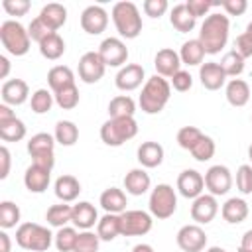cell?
<instances>
[{
  "label": "cell",
  "instance_id": "1",
  "mask_svg": "<svg viewBox=\"0 0 252 252\" xmlns=\"http://www.w3.org/2000/svg\"><path fill=\"white\" fill-rule=\"evenodd\" d=\"M228 32H230V22L228 16L220 14V12H213L205 18V22L201 24L199 30V41L205 49V53L209 55H217L220 53V49L226 45L228 41Z\"/></svg>",
  "mask_w": 252,
  "mask_h": 252
},
{
  "label": "cell",
  "instance_id": "2",
  "mask_svg": "<svg viewBox=\"0 0 252 252\" xmlns=\"http://www.w3.org/2000/svg\"><path fill=\"white\" fill-rule=\"evenodd\" d=\"M169 96H171L169 81L159 75H154V77L146 79L140 98H138V104L146 114H159L165 108V104L169 102Z\"/></svg>",
  "mask_w": 252,
  "mask_h": 252
},
{
  "label": "cell",
  "instance_id": "3",
  "mask_svg": "<svg viewBox=\"0 0 252 252\" xmlns=\"http://www.w3.org/2000/svg\"><path fill=\"white\" fill-rule=\"evenodd\" d=\"M112 22L120 37L134 39L142 33V16L134 2H116L112 6Z\"/></svg>",
  "mask_w": 252,
  "mask_h": 252
},
{
  "label": "cell",
  "instance_id": "4",
  "mask_svg": "<svg viewBox=\"0 0 252 252\" xmlns=\"http://www.w3.org/2000/svg\"><path fill=\"white\" fill-rule=\"evenodd\" d=\"M55 234L47 226H41L37 222H22L16 230V242L20 248L30 252H45L53 244Z\"/></svg>",
  "mask_w": 252,
  "mask_h": 252
},
{
  "label": "cell",
  "instance_id": "5",
  "mask_svg": "<svg viewBox=\"0 0 252 252\" xmlns=\"http://www.w3.org/2000/svg\"><path fill=\"white\" fill-rule=\"evenodd\" d=\"M0 41L2 47L16 57H22L30 51L32 45V37L28 33V28H24L20 22L16 20H6L0 24Z\"/></svg>",
  "mask_w": 252,
  "mask_h": 252
},
{
  "label": "cell",
  "instance_id": "6",
  "mask_svg": "<svg viewBox=\"0 0 252 252\" xmlns=\"http://www.w3.org/2000/svg\"><path fill=\"white\" fill-rule=\"evenodd\" d=\"M138 134V122L134 120V116H126V118H108L102 126H100V140L110 146V148H118L124 142L132 140Z\"/></svg>",
  "mask_w": 252,
  "mask_h": 252
},
{
  "label": "cell",
  "instance_id": "7",
  "mask_svg": "<svg viewBox=\"0 0 252 252\" xmlns=\"http://www.w3.org/2000/svg\"><path fill=\"white\" fill-rule=\"evenodd\" d=\"M150 215L163 220L169 219L177 211V195L175 189L167 183H158L150 193Z\"/></svg>",
  "mask_w": 252,
  "mask_h": 252
},
{
  "label": "cell",
  "instance_id": "8",
  "mask_svg": "<svg viewBox=\"0 0 252 252\" xmlns=\"http://www.w3.org/2000/svg\"><path fill=\"white\" fill-rule=\"evenodd\" d=\"M152 215L146 211H124L120 213V234L122 236H144L152 230Z\"/></svg>",
  "mask_w": 252,
  "mask_h": 252
},
{
  "label": "cell",
  "instance_id": "9",
  "mask_svg": "<svg viewBox=\"0 0 252 252\" xmlns=\"http://www.w3.org/2000/svg\"><path fill=\"white\" fill-rule=\"evenodd\" d=\"M98 55L106 67H124L128 61V47L120 37H106L98 45Z\"/></svg>",
  "mask_w": 252,
  "mask_h": 252
},
{
  "label": "cell",
  "instance_id": "10",
  "mask_svg": "<svg viewBox=\"0 0 252 252\" xmlns=\"http://www.w3.org/2000/svg\"><path fill=\"white\" fill-rule=\"evenodd\" d=\"M106 65L100 59L98 51H87L79 59V79L87 85H94L104 77Z\"/></svg>",
  "mask_w": 252,
  "mask_h": 252
},
{
  "label": "cell",
  "instance_id": "11",
  "mask_svg": "<svg viewBox=\"0 0 252 252\" xmlns=\"http://www.w3.org/2000/svg\"><path fill=\"white\" fill-rule=\"evenodd\" d=\"M177 246L183 252H203L207 248V234L201 224H185L177 230Z\"/></svg>",
  "mask_w": 252,
  "mask_h": 252
},
{
  "label": "cell",
  "instance_id": "12",
  "mask_svg": "<svg viewBox=\"0 0 252 252\" xmlns=\"http://www.w3.org/2000/svg\"><path fill=\"white\" fill-rule=\"evenodd\" d=\"M205 187L209 189L211 195L219 197V195H226L232 187V175H230V169L226 165H211L207 171H205Z\"/></svg>",
  "mask_w": 252,
  "mask_h": 252
},
{
  "label": "cell",
  "instance_id": "13",
  "mask_svg": "<svg viewBox=\"0 0 252 252\" xmlns=\"http://www.w3.org/2000/svg\"><path fill=\"white\" fill-rule=\"evenodd\" d=\"M106 26H108V12L102 6L93 4L83 10V14H81L83 32H87L89 35H98L106 30Z\"/></svg>",
  "mask_w": 252,
  "mask_h": 252
},
{
  "label": "cell",
  "instance_id": "14",
  "mask_svg": "<svg viewBox=\"0 0 252 252\" xmlns=\"http://www.w3.org/2000/svg\"><path fill=\"white\" fill-rule=\"evenodd\" d=\"M219 213V203L217 197L211 193H203L197 199H193L191 205V219L195 220V224H209Z\"/></svg>",
  "mask_w": 252,
  "mask_h": 252
},
{
  "label": "cell",
  "instance_id": "15",
  "mask_svg": "<svg viewBox=\"0 0 252 252\" xmlns=\"http://www.w3.org/2000/svg\"><path fill=\"white\" fill-rule=\"evenodd\" d=\"M205 189V177L197 169H183L177 177V191L185 199H197L203 195Z\"/></svg>",
  "mask_w": 252,
  "mask_h": 252
},
{
  "label": "cell",
  "instance_id": "16",
  "mask_svg": "<svg viewBox=\"0 0 252 252\" xmlns=\"http://www.w3.org/2000/svg\"><path fill=\"white\" fill-rule=\"evenodd\" d=\"M181 59H179V53L173 51L171 47H163L156 53L154 57V67H156V75L159 77H173L177 71H181Z\"/></svg>",
  "mask_w": 252,
  "mask_h": 252
},
{
  "label": "cell",
  "instance_id": "17",
  "mask_svg": "<svg viewBox=\"0 0 252 252\" xmlns=\"http://www.w3.org/2000/svg\"><path fill=\"white\" fill-rule=\"evenodd\" d=\"M0 94H2L4 104L20 106L30 98V87L24 79H10V81H4V85L0 89Z\"/></svg>",
  "mask_w": 252,
  "mask_h": 252
},
{
  "label": "cell",
  "instance_id": "18",
  "mask_svg": "<svg viewBox=\"0 0 252 252\" xmlns=\"http://www.w3.org/2000/svg\"><path fill=\"white\" fill-rule=\"evenodd\" d=\"M144 75H146V73H144V67H142V65H138V63H128V65H124V67L116 73L114 85H116V89H120V91H124V93L134 91V89H138V87L142 85Z\"/></svg>",
  "mask_w": 252,
  "mask_h": 252
},
{
  "label": "cell",
  "instance_id": "19",
  "mask_svg": "<svg viewBox=\"0 0 252 252\" xmlns=\"http://www.w3.org/2000/svg\"><path fill=\"white\" fill-rule=\"evenodd\" d=\"M199 81L207 91H219L226 83V75L217 61H207L199 67Z\"/></svg>",
  "mask_w": 252,
  "mask_h": 252
},
{
  "label": "cell",
  "instance_id": "20",
  "mask_svg": "<svg viewBox=\"0 0 252 252\" xmlns=\"http://www.w3.org/2000/svg\"><path fill=\"white\" fill-rule=\"evenodd\" d=\"M49 181H51V169L39 167L35 163H32L24 173V185L30 193H43L49 187Z\"/></svg>",
  "mask_w": 252,
  "mask_h": 252
},
{
  "label": "cell",
  "instance_id": "21",
  "mask_svg": "<svg viewBox=\"0 0 252 252\" xmlns=\"http://www.w3.org/2000/svg\"><path fill=\"white\" fill-rule=\"evenodd\" d=\"M75 228L81 230H91L96 222H98V213L96 207L89 201H79L77 205H73V220Z\"/></svg>",
  "mask_w": 252,
  "mask_h": 252
},
{
  "label": "cell",
  "instance_id": "22",
  "mask_svg": "<svg viewBox=\"0 0 252 252\" xmlns=\"http://www.w3.org/2000/svg\"><path fill=\"white\" fill-rule=\"evenodd\" d=\"M150 185H152V179L144 167H134L124 175V189H126V193H130L134 197L148 193Z\"/></svg>",
  "mask_w": 252,
  "mask_h": 252
},
{
  "label": "cell",
  "instance_id": "23",
  "mask_svg": "<svg viewBox=\"0 0 252 252\" xmlns=\"http://www.w3.org/2000/svg\"><path fill=\"white\" fill-rule=\"evenodd\" d=\"M47 85H49V91L55 94L63 89H69L75 85V73L71 67L67 65H55L49 69L47 73Z\"/></svg>",
  "mask_w": 252,
  "mask_h": 252
},
{
  "label": "cell",
  "instance_id": "24",
  "mask_svg": "<svg viewBox=\"0 0 252 252\" xmlns=\"http://www.w3.org/2000/svg\"><path fill=\"white\" fill-rule=\"evenodd\" d=\"M37 18H39L51 32L57 33V30L63 28L65 22H67V8H65L63 4L51 2V4H45V6L41 8V12H39Z\"/></svg>",
  "mask_w": 252,
  "mask_h": 252
},
{
  "label": "cell",
  "instance_id": "25",
  "mask_svg": "<svg viewBox=\"0 0 252 252\" xmlns=\"http://www.w3.org/2000/svg\"><path fill=\"white\" fill-rule=\"evenodd\" d=\"M136 156H138V161L142 167L154 169V167L161 165V161H163V148L158 142H142L138 146Z\"/></svg>",
  "mask_w": 252,
  "mask_h": 252
},
{
  "label": "cell",
  "instance_id": "26",
  "mask_svg": "<svg viewBox=\"0 0 252 252\" xmlns=\"http://www.w3.org/2000/svg\"><path fill=\"white\" fill-rule=\"evenodd\" d=\"M55 197L61 203H73L81 193V183L75 175H59L55 179Z\"/></svg>",
  "mask_w": 252,
  "mask_h": 252
},
{
  "label": "cell",
  "instance_id": "27",
  "mask_svg": "<svg viewBox=\"0 0 252 252\" xmlns=\"http://www.w3.org/2000/svg\"><path fill=\"white\" fill-rule=\"evenodd\" d=\"M100 207L106 211V213H112V215H120L126 211V205H128V199H126V193L118 187H108L100 193V199H98Z\"/></svg>",
  "mask_w": 252,
  "mask_h": 252
},
{
  "label": "cell",
  "instance_id": "28",
  "mask_svg": "<svg viewBox=\"0 0 252 252\" xmlns=\"http://www.w3.org/2000/svg\"><path fill=\"white\" fill-rule=\"evenodd\" d=\"M248 203L240 197H230L226 199V203L220 207V215L228 224H240L242 220H246L248 217Z\"/></svg>",
  "mask_w": 252,
  "mask_h": 252
},
{
  "label": "cell",
  "instance_id": "29",
  "mask_svg": "<svg viewBox=\"0 0 252 252\" xmlns=\"http://www.w3.org/2000/svg\"><path fill=\"white\" fill-rule=\"evenodd\" d=\"M224 96H226L230 106L240 108V106L248 104V100H250V87H248V83L244 79H230L226 83Z\"/></svg>",
  "mask_w": 252,
  "mask_h": 252
},
{
  "label": "cell",
  "instance_id": "30",
  "mask_svg": "<svg viewBox=\"0 0 252 252\" xmlns=\"http://www.w3.org/2000/svg\"><path fill=\"white\" fill-rule=\"evenodd\" d=\"M169 22H171V26H173L177 32L189 33V32L195 28L197 18L189 12L187 4H175V6L171 8V12H169Z\"/></svg>",
  "mask_w": 252,
  "mask_h": 252
},
{
  "label": "cell",
  "instance_id": "31",
  "mask_svg": "<svg viewBox=\"0 0 252 252\" xmlns=\"http://www.w3.org/2000/svg\"><path fill=\"white\" fill-rule=\"evenodd\" d=\"M53 150H55V138L47 132H37L28 142V154L32 156V159L49 156V154H53Z\"/></svg>",
  "mask_w": 252,
  "mask_h": 252
},
{
  "label": "cell",
  "instance_id": "32",
  "mask_svg": "<svg viewBox=\"0 0 252 252\" xmlns=\"http://www.w3.org/2000/svg\"><path fill=\"white\" fill-rule=\"evenodd\" d=\"M179 59L183 65H189V67H195V65H203V59H205V49L201 45L199 39H189L181 45L179 49Z\"/></svg>",
  "mask_w": 252,
  "mask_h": 252
},
{
  "label": "cell",
  "instance_id": "33",
  "mask_svg": "<svg viewBox=\"0 0 252 252\" xmlns=\"http://www.w3.org/2000/svg\"><path fill=\"white\" fill-rule=\"evenodd\" d=\"M96 234L104 242H110L116 236H120V215L106 213L104 217H100L96 222Z\"/></svg>",
  "mask_w": 252,
  "mask_h": 252
},
{
  "label": "cell",
  "instance_id": "34",
  "mask_svg": "<svg viewBox=\"0 0 252 252\" xmlns=\"http://www.w3.org/2000/svg\"><path fill=\"white\" fill-rule=\"evenodd\" d=\"M134 112H136V102L128 94H118L108 102L110 118H126V116H134Z\"/></svg>",
  "mask_w": 252,
  "mask_h": 252
},
{
  "label": "cell",
  "instance_id": "35",
  "mask_svg": "<svg viewBox=\"0 0 252 252\" xmlns=\"http://www.w3.org/2000/svg\"><path fill=\"white\" fill-rule=\"evenodd\" d=\"M53 138L61 146H75L77 140H79V126L75 122H71V120H59L55 124Z\"/></svg>",
  "mask_w": 252,
  "mask_h": 252
},
{
  "label": "cell",
  "instance_id": "36",
  "mask_svg": "<svg viewBox=\"0 0 252 252\" xmlns=\"http://www.w3.org/2000/svg\"><path fill=\"white\" fill-rule=\"evenodd\" d=\"M45 220L47 224L51 226H57V228H63L67 226V222L73 220V207L67 205V203H59V205H51L45 213Z\"/></svg>",
  "mask_w": 252,
  "mask_h": 252
},
{
  "label": "cell",
  "instance_id": "37",
  "mask_svg": "<svg viewBox=\"0 0 252 252\" xmlns=\"http://www.w3.org/2000/svg\"><path fill=\"white\" fill-rule=\"evenodd\" d=\"M39 53L49 59V61H55L59 59L63 53H65V41L59 33H49L41 43H39Z\"/></svg>",
  "mask_w": 252,
  "mask_h": 252
},
{
  "label": "cell",
  "instance_id": "38",
  "mask_svg": "<svg viewBox=\"0 0 252 252\" xmlns=\"http://www.w3.org/2000/svg\"><path fill=\"white\" fill-rule=\"evenodd\" d=\"M0 138L4 142H20L26 138V124L20 118H10L6 122H0Z\"/></svg>",
  "mask_w": 252,
  "mask_h": 252
},
{
  "label": "cell",
  "instance_id": "39",
  "mask_svg": "<svg viewBox=\"0 0 252 252\" xmlns=\"http://www.w3.org/2000/svg\"><path fill=\"white\" fill-rule=\"evenodd\" d=\"M77 238H79V232L75 226H63L57 230L55 234V248L59 252H75V244H77Z\"/></svg>",
  "mask_w": 252,
  "mask_h": 252
},
{
  "label": "cell",
  "instance_id": "40",
  "mask_svg": "<svg viewBox=\"0 0 252 252\" xmlns=\"http://www.w3.org/2000/svg\"><path fill=\"white\" fill-rule=\"evenodd\" d=\"M53 102H55V96H53V93L47 91V89H37L35 93H32V98H30V106H32V110H33L35 114H45V112H49L51 106H53Z\"/></svg>",
  "mask_w": 252,
  "mask_h": 252
},
{
  "label": "cell",
  "instance_id": "41",
  "mask_svg": "<svg viewBox=\"0 0 252 252\" xmlns=\"http://www.w3.org/2000/svg\"><path fill=\"white\" fill-rule=\"evenodd\" d=\"M20 207L12 201H2L0 203V226L2 230H8V228H14L18 222H20Z\"/></svg>",
  "mask_w": 252,
  "mask_h": 252
},
{
  "label": "cell",
  "instance_id": "42",
  "mask_svg": "<svg viewBox=\"0 0 252 252\" xmlns=\"http://www.w3.org/2000/svg\"><path fill=\"white\" fill-rule=\"evenodd\" d=\"M219 65L222 67V71H224L226 77H238V75H242V71H244V59H242L234 49L226 51V53L222 55V59H220Z\"/></svg>",
  "mask_w": 252,
  "mask_h": 252
},
{
  "label": "cell",
  "instance_id": "43",
  "mask_svg": "<svg viewBox=\"0 0 252 252\" xmlns=\"http://www.w3.org/2000/svg\"><path fill=\"white\" fill-rule=\"evenodd\" d=\"M215 150H217V146H215V140L211 138V136H201V140L191 148V156L197 159V161H209L213 156H215Z\"/></svg>",
  "mask_w": 252,
  "mask_h": 252
},
{
  "label": "cell",
  "instance_id": "44",
  "mask_svg": "<svg viewBox=\"0 0 252 252\" xmlns=\"http://www.w3.org/2000/svg\"><path fill=\"white\" fill-rule=\"evenodd\" d=\"M53 96H55V104L59 108H63V110H71V108H75L79 104V89H77V85H73L69 89H63V91L55 93Z\"/></svg>",
  "mask_w": 252,
  "mask_h": 252
},
{
  "label": "cell",
  "instance_id": "45",
  "mask_svg": "<svg viewBox=\"0 0 252 252\" xmlns=\"http://www.w3.org/2000/svg\"><path fill=\"white\" fill-rule=\"evenodd\" d=\"M201 136H203V132H201L197 126H183V128H179V132H177V144H179L183 150L191 152V148L201 140Z\"/></svg>",
  "mask_w": 252,
  "mask_h": 252
},
{
  "label": "cell",
  "instance_id": "46",
  "mask_svg": "<svg viewBox=\"0 0 252 252\" xmlns=\"http://www.w3.org/2000/svg\"><path fill=\"white\" fill-rule=\"evenodd\" d=\"M98 234L96 232H91V230H83L79 232V238H77V244H75V252H96L98 250Z\"/></svg>",
  "mask_w": 252,
  "mask_h": 252
},
{
  "label": "cell",
  "instance_id": "47",
  "mask_svg": "<svg viewBox=\"0 0 252 252\" xmlns=\"http://www.w3.org/2000/svg\"><path fill=\"white\" fill-rule=\"evenodd\" d=\"M236 189L242 195L252 193V165L250 163H242L236 169Z\"/></svg>",
  "mask_w": 252,
  "mask_h": 252
},
{
  "label": "cell",
  "instance_id": "48",
  "mask_svg": "<svg viewBox=\"0 0 252 252\" xmlns=\"http://www.w3.org/2000/svg\"><path fill=\"white\" fill-rule=\"evenodd\" d=\"M28 33H30V37H32V41H37V43H41L49 33H55V32H51L39 18H33L32 22H30V26H28Z\"/></svg>",
  "mask_w": 252,
  "mask_h": 252
},
{
  "label": "cell",
  "instance_id": "49",
  "mask_svg": "<svg viewBox=\"0 0 252 252\" xmlns=\"http://www.w3.org/2000/svg\"><path fill=\"white\" fill-rule=\"evenodd\" d=\"M169 85H171L177 93H187V91L193 87V77H191V73H189V71L181 69V71H177V73L171 77Z\"/></svg>",
  "mask_w": 252,
  "mask_h": 252
},
{
  "label": "cell",
  "instance_id": "50",
  "mask_svg": "<svg viewBox=\"0 0 252 252\" xmlns=\"http://www.w3.org/2000/svg\"><path fill=\"white\" fill-rule=\"evenodd\" d=\"M167 8H169L167 0H146V2L142 4L144 14L150 16V18H161V16L167 12Z\"/></svg>",
  "mask_w": 252,
  "mask_h": 252
},
{
  "label": "cell",
  "instance_id": "51",
  "mask_svg": "<svg viewBox=\"0 0 252 252\" xmlns=\"http://www.w3.org/2000/svg\"><path fill=\"white\" fill-rule=\"evenodd\" d=\"M185 4H187L189 12H191L195 18L205 16L213 6H220V2H211V0H187Z\"/></svg>",
  "mask_w": 252,
  "mask_h": 252
},
{
  "label": "cell",
  "instance_id": "52",
  "mask_svg": "<svg viewBox=\"0 0 252 252\" xmlns=\"http://www.w3.org/2000/svg\"><path fill=\"white\" fill-rule=\"evenodd\" d=\"M234 51H236L242 59L252 57V37H250L246 32L240 33V35L234 39Z\"/></svg>",
  "mask_w": 252,
  "mask_h": 252
},
{
  "label": "cell",
  "instance_id": "53",
  "mask_svg": "<svg viewBox=\"0 0 252 252\" xmlns=\"http://www.w3.org/2000/svg\"><path fill=\"white\" fill-rule=\"evenodd\" d=\"M2 8L10 14V16H26L30 10V2L28 0H4Z\"/></svg>",
  "mask_w": 252,
  "mask_h": 252
},
{
  "label": "cell",
  "instance_id": "54",
  "mask_svg": "<svg viewBox=\"0 0 252 252\" xmlns=\"http://www.w3.org/2000/svg\"><path fill=\"white\" fill-rule=\"evenodd\" d=\"M220 8H224L228 16H242L248 8V2L246 0H220Z\"/></svg>",
  "mask_w": 252,
  "mask_h": 252
},
{
  "label": "cell",
  "instance_id": "55",
  "mask_svg": "<svg viewBox=\"0 0 252 252\" xmlns=\"http://www.w3.org/2000/svg\"><path fill=\"white\" fill-rule=\"evenodd\" d=\"M10 173V150L6 146L0 148V179H6Z\"/></svg>",
  "mask_w": 252,
  "mask_h": 252
},
{
  "label": "cell",
  "instance_id": "56",
  "mask_svg": "<svg viewBox=\"0 0 252 252\" xmlns=\"http://www.w3.org/2000/svg\"><path fill=\"white\" fill-rule=\"evenodd\" d=\"M238 252H252V228H250V230H246V232L242 234V240H240Z\"/></svg>",
  "mask_w": 252,
  "mask_h": 252
},
{
  "label": "cell",
  "instance_id": "57",
  "mask_svg": "<svg viewBox=\"0 0 252 252\" xmlns=\"http://www.w3.org/2000/svg\"><path fill=\"white\" fill-rule=\"evenodd\" d=\"M12 248V242H10V236L6 230H0V252H10Z\"/></svg>",
  "mask_w": 252,
  "mask_h": 252
},
{
  "label": "cell",
  "instance_id": "58",
  "mask_svg": "<svg viewBox=\"0 0 252 252\" xmlns=\"http://www.w3.org/2000/svg\"><path fill=\"white\" fill-rule=\"evenodd\" d=\"M16 114H14V110L8 106V104H0V122H6V120H10V118H14Z\"/></svg>",
  "mask_w": 252,
  "mask_h": 252
},
{
  "label": "cell",
  "instance_id": "59",
  "mask_svg": "<svg viewBox=\"0 0 252 252\" xmlns=\"http://www.w3.org/2000/svg\"><path fill=\"white\" fill-rule=\"evenodd\" d=\"M0 79H6L8 77V73H10V61H8V57L6 55H0Z\"/></svg>",
  "mask_w": 252,
  "mask_h": 252
},
{
  "label": "cell",
  "instance_id": "60",
  "mask_svg": "<svg viewBox=\"0 0 252 252\" xmlns=\"http://www.w3.org/2000/svg\"><path fill=\"white\" fill-rule=\"evenodd\" d=\"M132 252H156L150 244H146V242H140V244H136L134 248H132Z\"/></svg>",
  "mask_w": 252,
  "mask_h": 252
},
{
  "label": "cell",
  "instance_id": "61",
  "mask_svg": "<svg viewBox=\"0 0 252 252\" xmlns=\"http://www.w3.org/2000/svg\"><path fill=\"white\" fill-rule=\"evenodd\" d=\"M205 252H226L224 248H220V246H211V248H207Z\"/></svg>",
  "mask_w": 252,
  "mask_h": 252
},
{
  "label": "cell",
  "instance_id": "62",
  "mask_svg": "<svg viewBox=\"0 0 252 252\" xmlns=\"http://www.w3.org/2000/svg\"><path fill=\"white\" fill-rule=\"evenodd\" d=\"M246 33L252 37V22H248V26H246Z\"/></svg>",
  "mask_w": 252,
  "mask_h": 252
},
{
  "label": "cell",
  "instance_id": "63",
  "mask_svg": "<svg viewBox=\"0 0 252 252\" xmlns=\"http://www.w3.org/2000/svg\"><path fill=\"white\" fill-rule=\"evenodd\" d=\"M248 159H250V165H252V144L248 146Z\"/></svg>",
  "mask_w": 252,
  "mask_h": 252
}]
</instances>
